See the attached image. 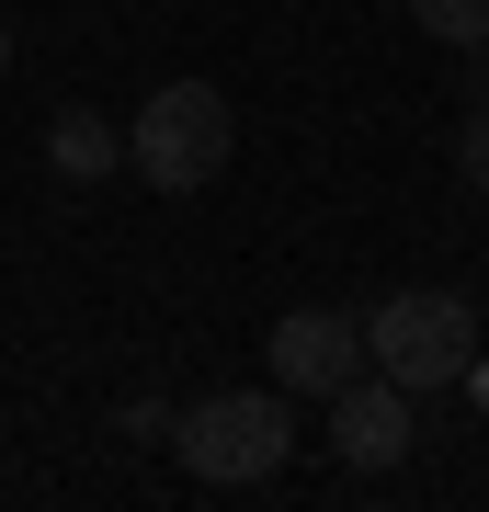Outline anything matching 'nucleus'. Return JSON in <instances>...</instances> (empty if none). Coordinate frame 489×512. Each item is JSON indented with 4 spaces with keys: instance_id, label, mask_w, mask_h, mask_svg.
Wrapping results in <instances>:
<instances>
[{
    "instance_id": "nucleus-1",
    "label": "nucleus",
    "mask_w": 489,
    "mask_h": 512,
    "mask_svg": "<svg viewBox=\"0 0 489 512\" xmlns=\"http://www.w3.org/2000/svg\"><path fill=\"white\" fill-rule=\"evenodd\" d=\"M171 444H182V467L205 490H262L296 456V399L285 387H217V399L171 410Z\"/></svg>"
},
{
    "instance_id": "nucleus-2",
    "label": "nucleus",
    "mask_w": 489,
    "mask_h": 512,
    "mask_svg": "<svg viewBox=\"0 0 489 512\" xmlns=\"http://www.w3.org/2000/svg\"><path fill=\"white\" fill-rule=\"evenodd\" d=\"M228 148H239V114H228L217 80H160L126 126V171L148 194H205L228 171Z\"/></svg>"
},
{
    "instance_id": "nucleus-3",
    "label": "nucleus",
    "mask_w": 489,
    "mask_h": 512,
    "mask_svg": "<svg viewBox=\"0 0 489 512\" xmlns=\"http://www.w3.org/2000/svg\"><path fill=\"white\" fill-rule=\"evenodd\" d=\"M364 365L399 376L410 399H433V387H455L478 365V308L455 285H399L387 308H364Z\"/></svg>"
},
{
    "instance_id": "nucleus-4",
    "label": "nucleus",
    "mask_w": 489,
    "mask_h": 512,
    "mask_svg": "<svg viewBox=\"0 0 489 512\" xmlns=\"http://www.w3.org/2000/svg\"><path fill=\"white\" fill-rule=\"evenodd\" d=\"M262 353H273V387H285V399H330V387L364 376V319H342V308H285Z\"/></svg>"
},
{
    "instance_id": "nucleus-5",
    "label": "nucleus",
    "mask_w": 489,
    "mask_h": 512,
    "mask_svg": "<svg viewBox=\"0 0 489 512\" xmlns=\"http://www.w3.org/2000/svg\"><path fill=\"white\" fill-rule=\"evenodd\" d=\"M319 410H330V456L364 467V478L399 467V456H410V433H421V421H410V387H399V376H376V365H364L353 387H330Z\"/></svg>"
},
{
    "instance_id": "nucleus-6",
    "label": "nucleus",
    "mask_w": 489,
    "mask_h": 512,
    "mask_svg": "<svg viewBox=\"0 0 489 512\" xmlns=\"http://www.w3.org/2000/svg\"><path fill=\"white\" fill-rule=\"evenodd\" d=\"M46 171L57 183H114V171H126V126H103L91 103H69L46 126Z\"/></svg>"
},
{
    "instance_id": "nucleus-7",
    "label": "nucleus",
    "mask_w": 489,
    "mask_h": 512,
    "mask_svg": "<svg viewBox=\"0 0 489 512\" xmlns=\"http://www.w3.org/2000/svg\"><path fill=\"white\" fill-rule=\"evenodd\" d=\"M410 23L433 46H489V0H410Z\"/></svg>"
},
{
    "instance_id": "nucleus-8",
    "label": "nucleus",
    "mask_w": 489,
    "mask_h": 512,
    "mask_svg": "<svg viewBox=\"0 0 489 512\" xmlns=\"http://www.w3.org/2000/svg\"><path fill=\"white\" fill-rule=\"evenodd\" d=\"M114 433H126V444H171V399H126Z\"/></svg>"
},
{
    "instance_id": "nucleus-9",
    "label": "nucleus",
    "mask_w": 489,
    "mask_h": 512,
    "mask_svg": "<svg viewBox=\"0 0 489 512\" xmlns=\"http://www.w3.org/2000/svg\"><path fill=\"white\" fill-rule=\"evenodd\" d=\"M467 183H478V194H489V103H478V114H467Z\"/></svg>"
},
{
    "instance_id": "nucleus-10",
    "label": "nucleus",
    "mask_w": 489,
    "mask_h": 512,
    "mask_svg": "<svg viewBox=\"0 0 489 512\" xmlns=\"http://www.w3.org/2000/svg\"><path fill=\"white\" fill-rule=\"evenodd\" d=\"M455 387H478V410H489V365H467V376H455Z\"/></svg>"
},
{
    "instance_id": "nucleus-11",
    "label": "nucleus",
    "mask_w": 489,
    "mask_h": 512,
    "mask_svg": "<svg viewBox=\"0 0 489 512\" xmlns=\"http://www.w3.org/2000/svg\"><path fill=\"white\" fill-rule=\"evenodd\" d=\"M0 69H12V23H0Z\"/></svg>"
}]
</instances>
